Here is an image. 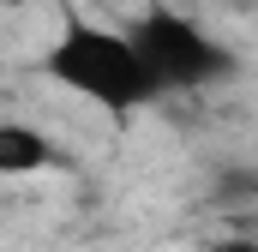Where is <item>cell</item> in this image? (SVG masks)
Wrapping results in <instances>:
<instances>
[{"instance_id":"2","label":"cell","mask_w":258,"mask_h":252,"mask_svg":"<svg viewBox=\"0 0 258 252\" xmlns=\"http://www.w3.org/2000/svg\"><path fill=\"white\" fill-rule=\"evenodd\" d=\"M132 42H138V54L162 90H204V84L234 78V66H240L204 24L174 12L168 0H156L144 18H132Z\"/></svg>"},{"instance_id":"1","label":"cell","mask_w":258,"mask_h":252,"mask_svg":"<svg viewBox=\"0 0 258 252\" xmlns=\"http://www.w3.org/2000/svg\"><path fill=\"white\" fill-rule=\"evenodd\" d=\"M42 72L54 84H66L72 96L108 108V114H138L162 96V84L150 78L132 30H108V24H90V18H66Z\"/></svg>"},{"instance_id":"4","label":"cell","mask_w":258,"mask_h":252,"mask_svg":"<svg viewBox=\"0 0 258 252\" xmlns=\"http://www.w3.org/2000/svg\"><path fill=\"white\" fill-rule=\"evenodd\" d=\"M168 6H174V0H168Z\"/></svg>"},{"instance_id":"3","label":"cell","mask_w":258,"mask_h":252,"mask_svg":"<svg viewBox=\"0 0 258 252\" xmlns=\"http://www.w3.org/2000/svg\"><path fill=\"white\" fill-rule=\"evenodd\" d=\"M54 162H60V150H54L36 126L0 120V180H12V174H42V168H54Z\"/></svg>"}]
</instances>
